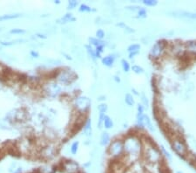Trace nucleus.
<instances>
[{"label":"nucleus","mask_w":196,"mask_h":173,"mask_svg":"<svg viewBox=\"0 0 196 173\" xmlns=\"http://www.w3.org/2000/svg\"><path fill=\"white\" fill-rule=\"evenodd\" d=\"M108 155L112 159L118 160L124 157V144L120 139L113 140L108 147Z\"/></svg>","instance_id":"nucleus-3"},{"label":"nucleus","mask_w":196,"mask_h":173,"mask_svg":"<svg viewBox=\"0 0 196 173\" xmlns=\"http://www.w3.org/2000/svg\"><path fill=\"white\" fill-rule=\"evenodd\" d=\"M24 32H25V31H24V30H21V29H19V30H15V29H14V30H12L11 33H24Z\"/></svg>","instance_id":"nucleus-36"},{"label":"nucleus","mask_w":196,"mask_h":173,"mask_svg":"<svg viewBox=\"0 0 196 173\" xmlns=\"http://www.w3.org/2000/svg\"><path fill=\"white\" fill-rule=\"evenodd\" d=\"M140 45L139 44H132L128 46L127 51L128 53H134V52H140Z\"/></svg>","instance_id":"nucleus-19"},{"label":"nucleus","mask_w":196,"mask_h":173,"mask_svg":"<svg viewBox=\"0 0 196 173\" xmlns=\"http://www.w3.org/2000/svg\"><path fill=\"white\" fill-rule=\"evenodd\" d=\"M86 49H87V52L89 55H91V57L94 60L95 58H96V54H95V51L92 49L91 46H89V45H86Z\"/></svg>","instance_id":"nucleus-28"},{"label":"nucleus","mask_w":196,"mask_h":173,"mask_svg":"<svg viewBox=\"0 0 196 173\" xmlns=\"http://www.w3.org/2000/svg\"><path fill=\"white\" fill-rule=\"evenodd\" d=\"M77 5H78V2L77 1H74V0L69 1V3H68V9L75 8Z\"/></svg>","instance_id":"nucleus-35"},{"label":"nucleus","mask_w":196,"mask_h":173,"mask_svg":"<svg viewBox=\"0 0 196 173\" xmlns=\"http://www.w3.org/2000/svg\"><path fill=\"white\" fill-rule=\"evenodd\" d=\"M138 16L140 17V18H145L146 16V9L140 7V9L138 11Z\"/></svg>","instance_id":"nucleus-32"},{"label":"nucleus","mask_w":196,"mask_h":173,"mask_svg":"<svg viewBox=\"0 0 196 173\" xmlns=\"http://www.w3.org/2000/svg\"><path fill=\"white\" fill-rule=\"evenodd\" d=\"M46 152L44 153V156L46 157H48V158H51V157H54V154H55V150L54 149L52 148H46Z\"/></svg>","instance_id":"nucleus-20"},{"label":"nucleus","mask_w":196,"mask_h":173,"mask_svg":"<svg viewBox=\"0 0 196 173\" xmlns=\"http://www.w3.org/2000/svg\"><path fill=\"white\" fill-rule=\"evenodd\" d=\"M32 55H35V56H38V54H36V53H34V52H32Z\"/></svg>","instance_id":"nucleus-39"},{"label":"nucleus","mask_w":196,"mask_h":173,"mask_svg":"<svg viewBox=\"0 0 196 173\" xmlns=\"http://www.w3.org/2000/svg\"><path fill=\"white\" fill-rule=\"evenodd\" d=\"M92 124H91V120L87 119V121L84 123V132L86 133V135L89 136L90 133L92 132Z\"/></svg>","instance_id":"nucleus-17"},{"label":"nucleus","mask_w":196,"mask_h":173,"mask_svg":"<svg viewBox=\"0 0 196 173\" xmlns=\"http://www.w3.org/2000/svg\"><path fill=\"white\" fill-rule=\"evenodd\" d=\"M176 173H183V172H181V171H179H179H177V172H176Z\"/></svg>","instance_id":"nucleus-40"},{"label":"nucleus","mask_w":196,"mask_h":173,"mask_svg":"<svg viewBox=\"0 0 196 173\" xmlns=\"http://www.w3.org/2000/svg\"><path fill=\"white\" fill-rule=\"evenodd\" d=\"M91 102L87 97L85 96H78L74 100V105L77 110L79 112H86L90 107Z\"/></svg>","instance_id":"nucleus-6"},{"label":"nucleus","mask_w":196,"mask_h":173,"mask_svg":"<svg viewBox=\"0 0 196 173\" xmlns=\"http://www.w3.org/2000/svg\"><path fill=\"white\" fill-rule=\"evenodd\" d=\"M174 16L179 17V18H191V19H196V13H188V12H175L173 13Z\"/></svg>","instance_id":"nucleus-10"},{"label":"nucleus","mask_w":196,"mask_h":173,"mask_svg":"<svg viewBox=\"0 0 196 173\" xmlns=\"http://www.w3.org/2000/svg\"><path fill=\"white\" fill-rule=\"evenodd\" d=\"M124 144V156L130 161H134L140 157L143 150V144L138 136H128L123 141Z\"/></svg>","instance_id":"nucleus-1"},{"label":"nucleus","mask_w":196,"mask_h":173,"mask_svg":"<svg viewBox=\"0 0 196 173\" xmlns=\"http://www.w3.org/2000/svg\"><path fill=\"white\" fill-rule=\"evenodd\" d=\"M143 127L148 128L150 131H154V128H153V125H152L151 120L148 117V115H144L143 116Z\"/></svg>","instance_id":"nucleus-14"},{"label":"nucleus","mask_w":196,"mask_h":173,"mask_svg":"<svg viewBox=\"0 0 196 173\" xmlns=\"http://www.w3.org/2000/svg\"><path fill=\"white\" fill-rule=\"evenodd\" d=\"M114 60H115V57H114V55H107V56H105L102 59V63L104 64L105 66H112L113 65V63H114Z\"/></svg>","instance_id":"nucleus-12"},{"label":"nucleus","mask_w":196,"mask_h":173,"mask_svg":"<svg viewBox=\"0 0 196 173\" xmlns=\"http://www.w3.org/2000/svg\"><path fill=\"white\" fill-rule=\"evenodd\" d=\"M105 114L104 113H100V116H99V121H98V127L100 128H102V125L104 123Z\"/></svg>","instance_id":"nucleus-27"},{"label":"nucleus","mask_w":196,"mask_h":173,"mask_svg":"<svg viewBox=\"0 0 196 173\" xmlns=\"http://www.w3.org/2000/svg\"><path fill=\"white\" fill-rule=\"evenodd\" d=\"M99 111L100 113H105L106 110H107V105L106 104H105V103H102V104H100V106H99Z\"/></svg>","instance_id":"nucleus-30"},{"label":"nucleus","mask_w":196,"mask_h":173,"mask_svg":"<svg viewBox=\"0 0 196 173\" xmlns=\"http://www.w3.org/2000/svg\"><path fill=\"white\" fill-rule=\"evenodd\" d=\"M108 144H110V136L107 132H104V133H102L101 137H100V144L102 146H105Z\"/></svg>","instance_id":"nucleus-15"},{"label":"nucleus","mask_w":196,"mask_h":173,"mask_svg":"<svg viewBox=\"0 0 196 173\" xmlns=\"http://www.w3.org/2000/svg\"><path fill=\"white\" fill-rule=\"evenodd\" d=\"M139 54V52H134V53H129V58L130 59H133L134 58V56H136L137 54Z\"/></svg>","instance_id":"nucleus-38"},{"label":"nucleus","mask_w":196,"mask_h":173,"mask_svg":"<svg viewBox=\"0 0 196 173\" xmlns=\"http://www.w3.org/2000/svg\"><path fill=\"white\" fill-rule=\"evenodd\" d=\"M121 65H122V68H123V70L125 71V72H128L130 69V65L128 62L126 61L125 60H122V61H121Z\"/></svg>","instance_id":"nucleus-26"},{"label":"nucleus","mask_w":196,"mask_h":173,"mask_svg":"<svg viewBox=\"0 0 196 173\" xmlns=\"http://www.w3.org/2000/svg\"><path fill=\"white\" fill-rule=\"evenodd\" d=\"M165 51H166V44L163 41H157L151 47L149 56L154 60H158L160 57H162Z\"/></svg>","instance_id":"nucleus-4"},{"label":"nucleus","mask_w":196,"mask_h":173,"mask_svg":"<svg viewBox=\"0 0 196 173\" xmlns=\"http://www.w3.org/2000/svg\"><path fill=\"white\" fill-rule=\"evenodd\" d=\"M160 152H161V154H162V155H163V154L165 155V157H167V160H169V161H171V160H172L171 155H170L169 153L167 152V150H166V149L164 148L163 146H161V151H160Z\"/></svg>","instance_id":"nucleus-29"},{"label":"nucleus","mask_w":196,"mask_h":173,"mask_svg":"<svg viewBox=\"0 0 196 173\" xmlns=\"http://www.w3.org/2000/svg\"><path fill=\"white\" fill-rule=\"evenodd\" d=\"M125 102L126 103V105L127 106H134V96L131 95V94H126L125 96Z\"/></svg>","instance_id":"nucleus-18"},{"label":"nucleus","mask_w":196,"mask_h":173,"mask_svg":"<svg viewBox=\"0 0 196 173\" xmlns=\"http://www.w3.org/2000/svg\"><path fill=\"white\" fill-rule=\"evenodd\" d=\"M143 4L146 6H155L156 4H158V1H156V0H144Z\"/></svg>","instance_id":"nucleus-24"},{"label":"nucleus","mask_w":196,"mask_h":173,"mask_svg":"<svg viewBox=\"0 0 196 173\" xmlns=\"http://www.w3.org/2000/svg\"><path fill=\"white\" fill-rule=\"evenodd\" d=\"M60 91H61L60 86L58 84H56V83H51V84H50L48 86V93L50 95H53V96L59 95V93H60Z\"/></svg>","instance_id":"nucleus-11"},{"label":"nucleus","mask_w":196,"mask_h":173,"mask_svg":"<svg viewBox=\"0 0 196 173\" xmlns=\"http://www.w3.org/2000/svg\"><path fill=\"white\" fill-rule=\"evenodd\" d=\"M59 82L63 84H69L74 80V75L70 71H62L57 76Z\"/></svg>","instance_id":"nucleus-7"},{"label":"nucleus","mask_w":196,"mask_h":173,"mask_svg":"<svg viewBox=\"0 0 196 173\" xmlns=\"http://www.w3.org/2000/svg\"><path fill=\"white\" fill-rule=\"evenodd\" d=\"M132 70L134 71L135 74H143L144 73V70H143V68H142L141 66H138V65H134V66H132Z\"/></svg>","instance_id":"nucleus-23"},{"label":"nucleus","mask_w":196,"mask_h":173,"mask_svg":"<svg viewBox=\"0 0 196 173\" xmlns=\"http://www.w3.org/2000/svg\"><path fill=\"white\" fill-rule=\"evenodd\" d=\"M17 17H19V15H4V16L0 17V21L13 19V18H17Z\"/></svg>","instance_id":"nucleus-25"},{"label":"nucleus","mask_w":196,"mask_h":173,"mask_svg":"<svg viewBox=\"0 0 196 173\" xmlns=\"http://www.w3.org/2000/svg\"><path fill=\"white\" fill-rule=\"evenodd\" d=\"M78 147H79V142H75V143L72 144L71 148V151L72 154H76L77 153V151H78Z\"/></svg>","instance_id":"nucleus-31"},{"label":"nucleus","mask_w":196,"mask_h":173,"mask_svg":"<svg viewBox=\"0 0 196 173\" xmlns=\"http://www.w3.org/2000/svg\"><path fill=\"white\" fill-rule=\"evenodd\" d=\"M71 20H74V18L72 17L71 14H66V15L61 18L62 23H66V22H70V21Z\"/></svg>","instance_id":"nucleus-22"},{"label":"nucleus","mask_w":196,"mask_h":173,"mask_svg":"<svg viewBox=\"0 0 196 173\" xmlns=\"http://www.w3.org/2000/svg\"><path fill=\"white\" fill-rule=\"evenodd\" d=\"M185 51H187L188 54L196 56V41L192 40L188 41L185 44Z\"/></svg>","instance_id":"nucleus-9"},{"label":"nucleus","mask_w":196,"mask_h":173,"mask_svg":"<svg viewBox=\"0 0 196 173\" xmlns=\"http://www.w3.org/2000/svg\"><path fill=\"white\" fill-rule=\"evenodd\" d=\"M172 51L175 55H181L185 51V45H181L180 44H176L172 47Z\"/></svg>","instance_id":"nucleus-13"},{"label":"nucleus","mask_w":196,"mask_h":173,"mask_svg":"<svg viewBox=\"0 0 196 173\" xmlns=\"http://www.w3.org/2000/svg\"><path fill=\"white\" fill-rule=\"evenodd\" d=\"M142 102H144L145 105H147V103H148V102H147V98H146V96H145L144 95H142Z\"/></svg>","instance_id":"nucleus-37"},{"label":"nucleus","mask_w":196,"mask_h":173,"mask_svg":"<svg viewBox=\"0 0 196 173\" xmlns=\"http://www.w3.org/2000/svg\"><path fill=\"white\" fill-rule=\"evenodd\" d=\"M103 125L105 126V128H107V129H109V128H113V120L111 119L108 115H105L104 123H103Z\"/></svg>","instance_id":"nucleus-16"},{"label":"nucleus","mask_w":196,"mask_h":173,"mask_svg":"<svg viewBox=\"0 0 196 173\" xmlns=\"http://www.w3.org/2000/svg\"><path fill=\"white\" fill-rule=\"evenodd\" d=\"M172 148L176 154L180 157H185L188 153V149L183 141L180 138H174L172 142Z\"/></svg>","instance_id":"nucleus-5"},{"label":"nucleus","mask_w":196,"mask_h":173,"mask_svg":"<svg viewBox=\"0 0 196 173\" xmlns=\"http://www.w3.org/2000/svg\"><path fill=\"white\" fill-rule=\"evenodd\" d=\"M90 42L92 43V45H94L95 46H99V45H105V42H103L100 39H95V38H91L90 39Z\"/></svg>","instance_id":"nucleus-21"},{"label":"nucleus","mask_w":196,"mask_h":173,"mask_svg":"<svg viewBox=\"0 0 196 173\" xmlns=\"http://www.w3.org/2000/svg\"><path fill=\"white\" fill-rule=\"evenodd\" d=\"M63 169L67 173H79V165L73 161H67L63 164Z\"/></svg>","instance_id":"nucleus-8"},{"label":"nucleus","mask_w":196,"mask_h":173,"mask_svg":"<svg viewBox=\"0 0 196 173\" xmlns=\"http://www.w3.org/2000/svg\"><path fill=\"white\" fill-rule=\"evenodd\" d=\"M142 153H143L144 159L149 165H158V164L160 163L161 158H162L161 152L158 149L155 148L153 144H148L146 146H144V144H143Z\"/></svg>","instance_id":"nucleus-2"},{"label":"nucleus","mask_w":196,"mask_h":173,"mask_svg":"<svg viewBox=\"0 0 196 173\" xmlns=\"http://www.w3.org/2000/svg\"><path fill=\"white\" fill-rule=\"evenodd\" d=\"M79 11L80 12H90L91 8L88 5H86V4H81L80 5V8H79Z\"/></svg>","instance_id":"nucleus-34"},{"label":"nucleus","mask_w":196,"mask_h":173,"mask_svg":"<svg viewBox=\"0 0 196 173\" xmlns=\"http://www.w3.org/2000/svg\"><path fill=\"white\" fill-rule=\"evenodd\" d=\"M96 36L98 39H100V40H101V39H103V38L105 37L104 31H103V30H101V29L98 30L96 33Z\"/></svg>","instance_id":"nucleus-33"}]
</instances>
